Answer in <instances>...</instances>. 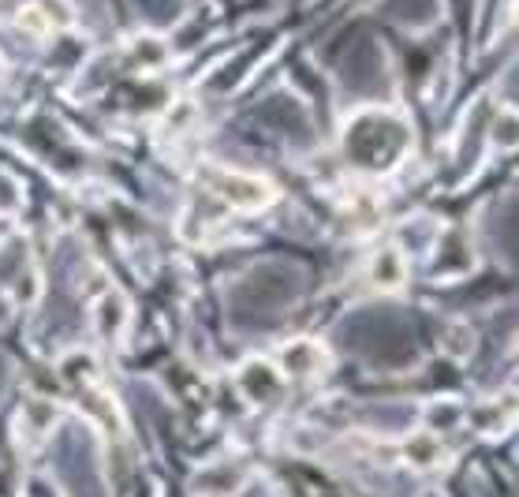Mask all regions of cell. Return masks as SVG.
<instances>
[{
    "label": "cell",
    "instance_id": "6da1fadb",
    "mask_svg": "<svg viewBox=\"0 0 519 497\" xmlns=\"http://www.w3.org/2000/svg\"><path fill=\"white\" fill-rule=\"evenodd\" d=\"M213 187L225 195V199L239 202V206H258V202L269 199V191L258 180H247V176H232V172H217L213 176Z\"/></svg>",
    "mask_w": 519,
    "mask_h": 497
}]
</instances>
